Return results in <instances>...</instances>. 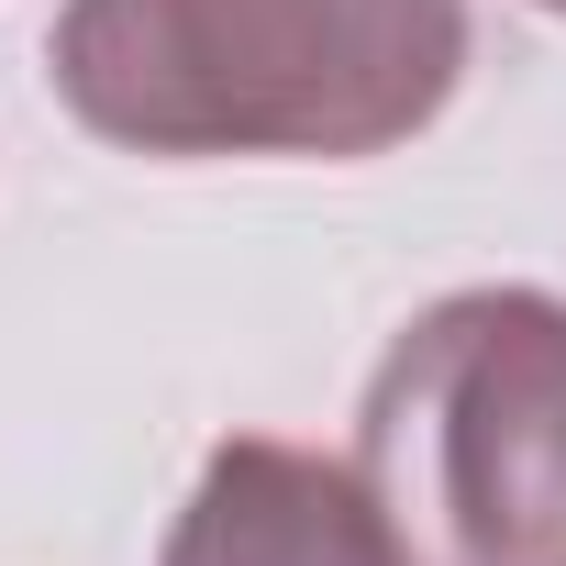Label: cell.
Masks as SVG:
<instances>
[{
    "label": "cell",
    "mask_w": 566,
    "mask_h": 566,
    "mask_svg": "<svg viewBox=\"0 0 566 566\" xmlns=\"http://www.w3.org/2000/svg\"><path fill=\"white\" fill-rule=\"evenodd\" d=\"M156 566H411L389 511L367 500L356 455H312L277 433L211 444L200 489L167 522Z\"/></svg>",
    "instance_id": "cell-3"
},
{
    "label": "cell",
    "mask_w": 566,
    "mask_h": 566,
    "mask_svg": "<svg viewBox=\"0 0 566 566\" xmlns=\"http://www.w3.org/2000/svg\"><path fill=\"white\" fill-rule=\"evenodd\" d=\"M45 56L123 156H389L467 78V0H67Z\"/></svg>",
    "instance_id": "cell-1"
},
{
    "label": "cell",
    "mask_w": 566,
    "mask_h": 566,
    "mask_svg": "<svg viewBox=\"0 0 566 566\" xmlns=\"http://www.w3.org/2000/svg\"><path fill=\"white\" fill-rule=\"evenodd\" d=\"M533 12H566V0H533Z\"/></svg>",
    "instance_id": "cell-4"
},
{
    "label": "cell",
    "mask_w": 566,
    "mask_h": 566,
    "mask_svg": "<svg viewBox=\"0 0 566 566\" xmlns=\"http://www.w3.org/2000/svg\"><path fill=\"white\" fill-rule=\"evenodd\" d=\"M356 478L411 566H566V301H433L367 378Z\"/></svg>",
    "instance_id": "cell-2"
}]
</instances>
